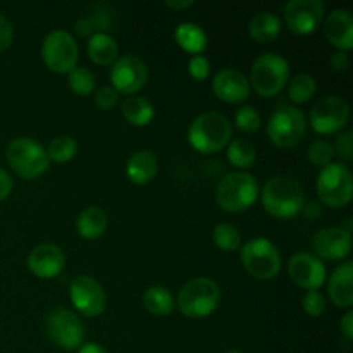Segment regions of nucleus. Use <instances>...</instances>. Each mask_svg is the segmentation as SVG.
Segmentation results:
<instances>
[{
	"label": "nucleus",
	"instance_id": "obj_42",
	"mask_svg": "<svg viewBox=\"0 0 353 353\" xmlns=\"http://www.w3.org/2000/svg\"><path fill=\"white\" fill-rule=\"evenodd\" d=\"M12 192V178L9 172L0 168V200H6Z\"/></svg>",
	"mask_w": 353,
	"mask_h": 353
},
{
	"label": "nucleus",
	"instance_id": "obj_12",
	"mask_svg": "<svg viewBox=\"0 0 353 353\" xmlns=\"http://www.w3.org/2000/svg\"><path fill=\"white\" fill-rule=\"evenodd\" d=\"M350 117L347 100L338 95H330L319 100L310 110V126L319 134H334L345 128Z\"/></svg>",
	"mask_w": 353,
	"mask_h": 353
},
{
	"label": "nucleus",
	"instance_id": "obj_30",
	"mask_svg": "<svg viewBox=\"0 0 353 353\" xmlns=\"http://www.w3.org/2000/svg\"><path fill=\"white\" fill-rule=\"evenodd\" d=\"M316 79L310 74H296L288 85V97L293 103H305L316 95Z\"/></svg>",
	"mask_w": 353,
	"mask_h": 353
},
{
	"label": "nucleus",
	"instance_id": "obj_7",
	"mask_svg": "<svg viewBox=\"0 0 353 353\" xmlns=\"http://www.w3.org/2000/svg\"><path fill=\"white\" fill-rule=\"evenodd\" d=\"M268 137L276 147L293 148L307 134V119L296 107H279L268 121Z\"/></svg>",
	"mask_w": 353,
	"mask_h": 353
},
{
	"label": "nucleus",
	"instance_id": "obj_23",
	"mask_svg": "<svg viewBox=\"0 0 353 353\" xmlns=\"http://www.w3.org/2000/svg\"><path fill=\"white\" fill-rule=\"evenodd\" d=\"M90 61L99 65H109L117 61V43L109 33H93L86 43Z\"/></svg>",
	"mask_w": 353,
	"mask_h": 353
},
{
	"label": "nucleus",
	"instance_id": "obj_17",
	"mask_svg": "<svg viewBox=\"0 0 353 353\" xmlns=\"http://www.w3.org/2000/svg\"><path fill=\"white\" fill-rule=\"evenodd\" d=\"M312 248L319 261H343L352 248V234L343 228H326L314 234Z\"/></svg>",
	"mask_w": 353,
	"mask_h": 353
},
{
	"label": "nucleus",
	"instance_id": "obj_34",
	"mask_svg": "<svg viewBox=\"0 0 353 353\" xmlns=\"http://www.w3.org/2000/svg\"><path fill=\"white\" fill-rule=\"evenodd\" d=\"M307 155H309V161L312 162L314 165L323 169L333 162V157H334L333 145L327 143V141L324 140H317L310 145Z\"/></svg>",
	"mask_w": 353,
	"mask_h": 353
},
{
	"label": "nucleus",
	"instance_id": "obj_47",
	"mask_svg": "<svg viewBox=\"0 0 353 353\" xmlns=\"http://www.w3.org/2000/svg\"><path fill=\"white\" fill-rule=\"evenodd\" d=\"M224 353H243V352H240V350H228V352H224Z\"/></svg>",
	"mask_w": 353,
	"mask_h": 353
},
{
	"label": "nucleus",
	"instance_id": "obj_44",
	"mask_svg": "<svg viewBox=\"0 0 353 353\" xmlns=\"http://www.w3.org/2000/svg\"><path fill=\"white\" fill-rule=\"evenodd\" d=\"M340 327H341V331H343L345 338H347V340H352L353 338V312L352 310H348V312L345 314L343 319H341Z\"/></svg>",
	"mask_w": 353,
	"mask_h": 353
},
{
	"label": "nucleus",
	"instance_id": "obj_1",
	"mask_svg": "<svg viewBox=\"0 0 353 353\" xmlns=\"http://www.w3.org/2000/svg\"><path fill=\"white\" fill-rule=\"evenodd\" d=\"M265 212L278 219H290L303 207V186L293 176H274L261 193Z\"/></svg>",
	"mask_w": 353,
	"mask_h": 353
},
{
	"label": "nucleus",
	"instance_id": "obj_46",
	"mask_svg": "<svg viewBox=\"0 0 353 353\" xmlns=\"http://www.w3.org/2000/svg\"><path fill=\"white\" fill-rule=\"evenodd\" d=\"M78 353H109L103 347H100L99 343H83L79 347Z\"/></svg>",
	"mask_w": 353,
	"mask_h": 353
},
{
	"label": "nucleus",
	"instance_id": "obj_22",
	"mask_svg": "<svg viewBox=\"0 0 353 353\" xmlns=\"http://www.w3.org/2000/svg\"><path fill=\"white\" fill-rule=\"evenodd\" d=\"M157 157L150 150H138L128 159L126 174L134 185H147L157 174Z\"/></svg>",
	"mask_w": 353,
	"mask_h": 353
},
{
	"label": "nucleus",
	"instance_id": "obj_15",
	"mask_svg": "<svg viewBox=\"0 0 353 353\" xmlns=\"http://www.w3.org/2000/svg\"><path fill=\"white\" fill-rule=\"evenodd\" d=\"M285 19L293 33H314L324 21V3L321 0H292L285 7Z\"/></svg>",
	"mask_w": 353,
	"mask_h": 353
},
{
	"label": "nucleus",
	"instance_id": "obj_25",
	"mask_svg": "<svg viewBox=\"0 0 353 353\" xmlns=\"http://www.w3.org/2000/svg\"><path fill=\"white\" fill-rule=\"evenodd\" d=\"M174 40L185 52L202 55L207 47V33L195 23H181L174 30Z\"/></svg>",
	"mask_w": 353,
	"mask_h": 353
},
{
	"label": "nucleus",
	"instance_id": "obj_14",
	"mask_svg": "<svg viewBox=\"0 0 353 353\" xmlns=\"http://www.w3.org/2000/svg\"><path fill=\"white\" fill-rule=\"evenodd\" d=\"M69 296L74 309L86 317H97L105 310V292L102 285L92 276H78L71 283Z\"/></svg>",
	"mask_w": 353,
	"mask_h": 353
},
{
	"label": "nucleus",
	"instance_id": "obj_32",
	"mask_svg": "<svg viewBox=\"0 0 353 353\" xmlns=\"http://www.w3.org/2000/svg\"><path fill=\"white\" fill-rule=\"evenodd\" d=\"M212 240L224 252H234L238 248H241L240 231L230 223L217 224L212 231Z\"/></svg>",
	"mask_w": 353,
	"mask_h": 353
},
{
	"label": "nucleus",
	"instance_id": "obj_5",
	"mask_svg": "<svg viewBox=\"0 0 353 353\" xmlns=\"http://www.w3.org/2000/svg\"><path fill=\"white\" fill-rule=\"evenodd\" d=\"M6 159L10 169L23 179H34L48 169L47 150L30 137L16 138L6 150Z\"/></svg>",
	"mask_w": 353,
	"mask_h": 353
},
{
	"label": "nucleus",
	"instance_id": "obj_21",
	"mask_svg": "<svg viewBox=\"0 0 353 353\" xmlns=\"http://www.w3.org/2000/svg\"><path fill=\"white\" fill-rule=\"evenodd\" d=\"M327 293L331 302L341 309H350L353 305V264L343 262L334 269L327 283Z\"/></svg>",
	"mask_w": 353,
	"mask_h": 353
},
{
	"label": "nucleus",
	"instance_id": "obj_36",
	"mask_svg": "<svg viewBox=\"0 0 353 353\" xmlns=\"http://www.w3.org/2000/svg\"><path fill=\"white\" fill-rule=\"evenodd\" d=\"M302 307L307 316L319 317L326 310V299H324V295L321 292L312 290V292H307L305 296L302 299Z\"/></svg>",
	"mask_w": 353,
	"mask_h": 353
},
{
	"label": "nucleus",
	"instance_id": "obj_27",
	"mask_svg": "<svg viewBox=\"0 0 353 353\" xmlns=\"http://www.w3.org/2000/svg\"><path fill=\"white\" fill-rule=\"evenodd\" d=\"M121 110H123V116L126 117L128 123L138 128L147 126L154 119V105H152L150 100L143 99V97H126L124 102L121 103Z\"/></svg>",
	"mask_w": 353,
	"mask_h": 353
},
{
	"label": "nucleus",
	"instance_id": "obj_8",
	"mask_svg": "<svg viewBox=\"0 0 353 353\" xmlns=\"http://www.w3.org/2000/svg\"><path fill=\"white\" fill-rule=\"evenodd\" d=\"M240 259L248 274L257 279H272L281 271V255L276 245L265 238H254L240 250Z\"/></svg>",
	"mask_w": 353,
	"mask_h": 353
},
{
	"label": "nucleus",
	"instance_id": "obj_20",
	"mask_svg": "<svg viewBox=\"0 0 353 353\" xmlns=\"http://www.w3.org/2000/svg\"><path fill=\"white\" fill-rule=\"evenodd\" d=\"M324 23V37L338 52H348L353 47V16L347 9H334Z\"/></svg>",
	"mask_w": 353,
	"mask_h": 353
},
{
	"label": "nucleus",
	"instance_id": "obj_2",
	"mask_svg": "<svg viewBox=\"0 0 353 353\" xmlns=\"http://www.w3.org/2000/svg\"><path fill=\"white\" fill-rule=\"evenodd\" d=\"M231 128L230 119L224 114L209 110L202 112L192 121L188 130V141L200 154H216L230 143Z\"/></svg>",
	"mask_w": 353,
	"mask_h": 353
},
{
	"label": "nucleus",
	"instance_id": "obj_4",
	"mask_svg": "<svg viewBox=\"0 0 353 353\" xmlns=\"http://www.w3.org/2000/svg\"><path fill=\"white\" fill-rule=\"evenodd\" d=\"M221 290L209 278H195L186 283L178 295V307L183 316L202 319L219 307Z\"/></svg>",
	"mask_w": 353,
	"mask_h": 353
},
{
	"label": "nucleus",
	"instance_id": "obj_31",
	"mask_svg": "<svg viewBox=\"0 0 353 353\" xmlns=\"http://www.w3.org/2000/svg\"><path fill=\"white\" fill-rule=\"evenodd\" d=\"M76 152H78V143H76L74 138L68 137V134H61V137L54 138L47 148L48 161L59 162V164L71 161Z\"/></svg>",
	"mask_w": 353,
	"mask_h": 353
},
{
	"label": "nucleus",
	"instance_id": "obj_13",
	"mask_svg": "<svg viewBox=\"0 0 353 353\" xmlns=\"http://www.w3.org/2000/svg\"><path fill=\"white\" fill-rule=\"evenodd\" d=\"M148 79V69L137 55H123L114 62L110 69V83L117 93L134 95L145 86Z\"/></svg>",
	"mask_w": 353,
	"mask_h": 353
},
{
	"label": "nucleus",
	"instance_id": "obj_40",
	"mask_svg": "<svg viewBox=\"0 0 353 353\" xmlns=\"http://www.w3.org/2000/svg\"><path fill=\"white\" fill-rule=\"evenodd\" d=\"M14 40V28L12 23L7 19L3 14H0V52L9 48Z\"/></svg>",
	"mask_w": 353,
	"mask_h": 353
},
{
	"label": "nucleus",
	"instance_id": "obj_24",
	"mask_svg": "<svg viewBox=\"0 0 353 353\" xmlns=\"http://www.w3.org/2000/svg\"><path fill=\"white\" fill-rule=\"evenodd\" d=\"M76 230L85 240H97L107 230V214L100 207H86L76 219Z\"/></svg>",
	"mask_w": 353,
	"mask_h": 353
},
{
	"label": "nucleus",
	"instance_id": "obj_45",
	"mask_svg": "<svg viewBox=\"0 0 353 353\" xmlns=\"http://www.w3.org/2000/svg\"><path fill=\"white\" fill-rule=\"evenodd\" d=\"M193 3H195L193 0H174V2H172V0H168V2H165V6L172 10H183V9H188V7H192Z\"/></svg>",
	"mask_w": 353,
	"mask_h": 353
},
{
	"label": "nucleus",
	"instance_id": "obj_9",
	"mask_svg": "<svg viewBox=\"0 0 353 353\" xmlns=\"http://www.w3.org/2000/svg\"><path fill=\"white\" fill-rule=\"evenodd\" d=\"M353 181L348 165L341 162H331L330 165L321 169L317 178V195L321 202L327 207H345L352 200Z\"/></svg>",
	"mask_w": 353,
	"mask_h": 353
},
{
	"label": "nucleus",
	"instance_id": "obj_41",
	"mask_svg": "<svg viewBox=\"0 0 353 353\" xmlns=\"http://www.w3.org/2000/svg\"><path fill=\"white\" fill-rule=\"evenodd\" d=\"M350 65V59H348L347 52H334L330 59V68L334 72H345Z\"/></svg>",
	"mask_w": 353,
	"mask_h": 353
},
{
	"label": "nucleus",
	"instance_id": "obj_16",
	"mask_svg": "<svg viewBox=\"0 0 353 353\" xmlns=\"http://www.w3.org/2000/svg\"><path fill=\"white\" fill-rule=\"evenodd\" d=\"M288 274L295 285L303 290H319L326 283V268L323 261L309 252H299L288 261Z\"/></svg>",
	"mask_w": 353,
	"mask_h": 353
},
{
	"label": "nucleus",
	"instance_id": "obj_43",
	"mask_svg": "<svg viewBox=\"0 0 353 353\" xmlns=\"http://www.w3.org/2000/svg\"><path fill=\"white\" fill-rule=\"evenodd\" d=\"M74 30L79 37H92V34L95 33V28H93V23L90 21V17H81V19L76 23Z\"/></svg>",
	"mask_w": 353,
	"mask_h": 353
},
{
	"label": "nucleus",
	"instance_id": "obj_37",
	"mask_svg": "<svg viewBox=\"0 0 353 353\" xmlns=\"http://www.w3.org/2000/svg\"><path fill=\"white\" fill-rule=\"evenodd\" d=\"M188 72L192 74L193 79H199V81H203V79L209 78L210 74V64L203 55H193L188 62Z\"/></svg>",
	"mask_w": 353,
	"mask_h": 353
},
{
	"label": "nucleus",
	"instance_id": "obj_11",
	"mask_svg": "<svg viewBox=\"0 0 353 353\" xmlns=\"http://www.w3.org/2000/svg\"><path fill=\"white\" fill-rule=\"evenodd\" d=\"M45 331L54 345L64 350H76L85 340V326L74 312L55 309L45 319Z\"/></svg>",
	"mask_w": 353,
	"mask_h": 353
},
{
	"label": "nucleus",
	"instance_id": "obj_19",
	"mask_svg": "<svg viewBox=\"0 0 353 353\" xmlns=\"http://www.w3.org/2000/svg\"><path fill=\"white\" fill-rule=\"evenodd\" d=\"M212 92L223 102L241 103L250 95V83L243 72L236 69L224 68L214 76Z\"/></svg>",
	"mask_w": 353,
	"mask_h": 353
},
{
	"label": "nucleus",
	"instance_id": "obj_3",
	"mask_svg": "<svg viewBox=\"0 0 353 353\" xmlns=\"http://www.w3.org/2000/svg\"><path fill=\"white\" fill-rule=\"evenodd\" d=\"M259 193V181L250 172H230L217 185L216 202L226 212H245L257 202Z\"/></svg>",
	"mask_w": 353,
	"mask_h": 353
},
{
	"label": "nucleus",
	"instance_id": "obj_38",
	"mask_svg": "<svg viewBox=\"0 0 353 353\" xmlns=\"http://www.w3.org/2000/svg\"><path fill=\"white\" fill-rule=\"evenodd\" d=\"M334 154L340 155L345 161H350L353 157V133L352 131H345L336 138V143L333 147Z\"/></svg>",
	"mask_w": 353,
	"mask_h": 353
},
{
	"label": "nucleus",
	"instance_id": "obj_29",
	"mask_svg": "<svg viewBox=\"0 0 353 353\" xmlns=\"http://www.w3.org/2000/svg\"><path fill=\"white\" fill-rule=\"evenodd\" d=\"M257 150L254 143L245 138H234L228 143V161L238 169H250L254 165Z\"/></svg>",
	"mask_w": 353,
	"mask_h": 353
},
{
	"label": "nucleus",
	"instance_id": "obj_18",
	"mask_svg": "<svg viewBox=\"0 0 353 353\" xmlns=\"http://www.w3.org/2000/svg\"><path fill=\"white\" fill-rule=\"evenodd\" d=\"M28 269L40 279H52L62 272L65 265V255L57 245L40 243L28 255Z\"/></svg>",
	"mask_w": 353,
	"mask_h": 353
},
{
	"label": "nucleus",
	"instance_id": "obj_6",
	"mask_svg": "<svg viewBox=\"0 0 353 353\" xmlns=\"http://www.w3.org/2000/svg\"><path fill=\"white\" fill-rule=\"evenodd\" d=\"M290 78V64L283 55L269 52L255 59L252 65L250 83L261 97H274L286 86Z\"/></svg>",
	"mask_w": 353,
	"mask_h": 353
},
{
	"label": "nucleus",
	"instance_id": "obj_10",
	"mask_svg": "<svg viewBox=\"0 0 353 353\" xmlns=\"http://www.w3.org/2000/svg\"><path fill=\"white\" fill-rule=\"evenodd\" d=\"M41 57L45 65L54 72H71L79 59V48L72 34L64 30H55L45 37L41 45Z\"/></svg>",
	"mask_w": 353,
	"mask_h": 353
},
{
	"label": "nucleus",
	"instance_id": "obj_28",
	"mask_svg": "<svg viewBox=\"0 0 353 353\" xmlns=\"http://www.w3.org/2000/svg\"><path fill=\"white\" fill-rule=\"evenodd\" d=\"M143 307L152 314V316H169L174 309V296L165 286L155 285L145 290Z\"/></svg>",
	"mask_w": 353,
	"mask_h": 353
},
{
	"label": "nucleus",
	"instance_id": "obj_39",
	"mask_svg": "<svg viewBox=\"0 0 353 353\" xmlns=\"http://www.w3.org/2000/svg\"><path fill=\"white\" fill-rule=\"evenodd\" d=\"M117 95H119V93H117L114 88H110V86H102L95 95L97 107L102 110L114 109L117 103Z\"/></svg>",
	"mask_w": 353,
	"mask_h": 353
},
{
	"label": "nucleus",
	"instance_id": "obj_35",
	"mask_svg": "<svg viewBox=\"0 0 353 353\" xmlns=\"http://www.w3.org/2000/svg\"><path fill=\"white\" fill-rule=\"evenodd\" d=\"M234 123H236L238 130L245 131V133H255L261 128V116L252 105H243L234 114Z\"/></svg>",
	"mask_w": 353,
	"mask_h": 353
},
{
	"label": "nucleus",
	"instance_id": "obj_33",
	"mask_svg": "<svg viewBox=\"0 0 353 353\" xmlns=\"http://www.w3.org/2000/svg\"><path fill=\"white\" fill-rule=\"evenodd\" d=\"M69 88L72 93L79 97H88L90 93L95 90V74L86 68H78L76 65L71 72H69Z\"/></svg>",
	"mask_w": 353,
	"mask_h": 353
},
{
	"label": "nucleus",
	"instance_id": "obj_26",
	"mask_svg": "<svg viewBox=\"0 0 353 353\" xmlns=\"http://www.w3.org/2000/svg\"><path fill=\"white\" fill-rule=\"evenodd\" d=\"M250 37L259 43H271L281 33V19L272 12H259L250 21Z\"/></svg>",
	"mask_w": 353,
	"mask_h": 353
}]
</instances>
